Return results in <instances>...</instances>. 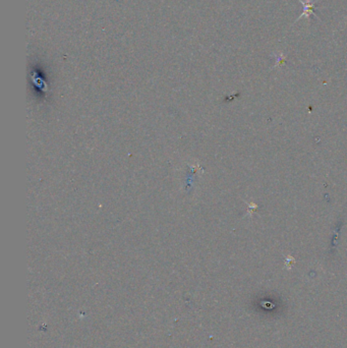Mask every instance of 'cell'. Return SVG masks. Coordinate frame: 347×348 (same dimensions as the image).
I'll return each instance as SVG.
<instances>
[{
	"instance_id": "6da1fadb",
	"label": "cell",
	"mask_w": 347,
	"mask_h": 348,
	"mask_svg": "<svg viewBox=\"0 0 347 348\" xmlns=\"http://www.w3.org/2000/svg\"><path fill=\"white\" fill-rule=\"evenodd\" d=\"M301 1H302V0H301ZM302 3L305 5V12H304V13L301 15V17H302V16H305L306 14H307V16H309L308 14H309V13H311V12H313V7H314V4L305 3L304 1H302ZM301 17H300V18H301ZM300 18H299V19H300Z\"/></svg>"
}]
</instances>
